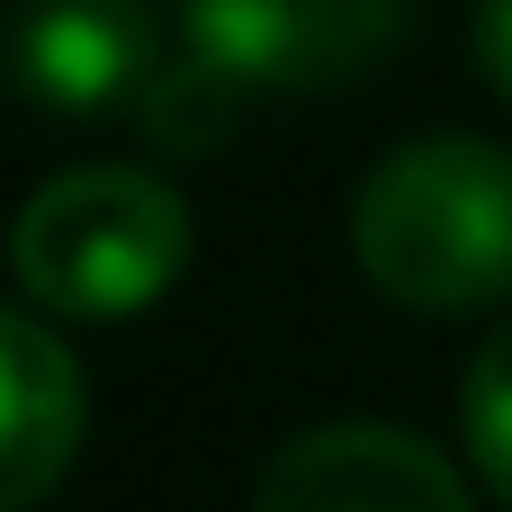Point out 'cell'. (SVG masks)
Wrapping results in <instances>:
<instances>
[{
  "instance_id": "8",
  "label": "cell",
  "mask_w": 512,
  "mask_h": 512,
  "mask_svg": "<svg viewBox=\"0 0 512 512\" xmlns=\"http://www.w3.org/2000/svg\"><path fill=\"white\" fill-rule=\"evenodd\" d=\"M459 432H468V459L486 468V486L512 504V315L486 333V351L468 360V387H459Z\"/></svg>"
},
{
  "instance_id": "9",
  "label": "cell",
  "mask_w": 512,
  "mask_h": 512,
  "mask_svg": "<svg viewBox=\"0 0 512 512\" xmlns=\"http://www.w3.org/2000/svg\"><path fill=\"white\" fill-rule=\"evenodd\" d=\"M468 45H477V72H486V90L512 108V0H477V27H468Z\"/></svg>"
},
{
  "instance_id": "4",
  "label": "cell",
  "mask_w": 512,
  "mask_h": 512,
  "mask_svg": "<svg viewBox=\"0 0 512 512\" xmlns=\"http://www.w3.org/2000/svg\"><path fill=\"white\" fill-rule=\"evenodd\" d=\"M252 512H477L468 477L396 423H315L279 441Z\"/></svg>"
},
{
  "instance_id": "3",
  "label": "cell",
  "mask_w": 512,
  "mask_h": 512,
  "mask_svg": "<svg viewBox=\"0 0 512 512\" xmlns=\"http://www.w3.org/2000/svg\"><path fill=\"white\" fill-rule=\"evenodd\" d=\"M405 18H414V0H189L180 36L234 90L306 99V90L360 81L405 36Z\"/></svg>"
},
{
  "instance_id": "5",
  "label": "cell",
  "mask_w": 512,
  "mask_h": 512,
  "mask_svg": "<svg viewBox=\"0 0 512 512\" xmlns=\"http://www.w3.org/2000/svg\"><path fill=\"white\" fill-rule=\"evenodd\" d=\"M9 90L54 117H108L153 90L144 0H27L9 27Z\"/></svg>"
},
{
  "instance_id": "7",
  "label": "cell",
  "mask_w": 512,
  "mask_h": 512,
  "mask_svg": "<svg viewBox=\"0 0 512 512\" xmlns=\"http://www.w3.org/2000/svg\"><path fill=\"white\" fill-rule=\"evenodd\" d=\"M252 90H234L207 54H180V63H162L153 72V90L135 99V117H144V135L162 144V153H216L225 135H234V108H243Z\"/></svg>"
},
{
  "instance_id": "6",
  "label": "cell",
  "mask_w": 512,
  "mask_h": 512,
  "mask_svg": "<svg viewBox=\"0 0 512 512\" xmlns=\"http://www.w3.org/2000/svg\"><path fill=\"white\" fill-rule=\"evenodd\" d=\"M81 432H90L81 360L54 342V324L0 306V512L45 504L81 459Z\"/></svg>"
},
{
  "instance_id": "1",
  "label": "cell",
  "mask_w": 512,
  "mask_h": 512,
  "mask_svg": "<svg viewBox=\"0 0 512 512\" xmlns=\"http://www.w3.org/2000/svg\"><path fill=\"white\" fill-rule=\"evenodd\" d=\"M351 252L405 315H486L512 297V153L486 135H414L351 198Z\"/></svg>"
},
{
  "instance_id": "2",
  "label": "cell",
  "mask_w": 512,
  "mask_h": 512,
  "mask_svg": "<svg viewBox=\"0 0 512 512\" xmlns=\"http://www.w3.org/2000/svg\"><path fill=\"white\" fill-rule=\"evenodd\" d=\"M189 252H198L189 198L171 180L135 171V162H81V171L45 180L9 225L18 288L45 315H72V324L144 315L153 297H171Z\"/></svg>"
}]
</instances>
